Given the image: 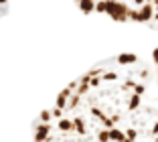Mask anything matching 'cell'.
Wrapping results in <instances>:
<instances>
[{
    "label": "cell",
    "mask_w": 158,
    "mask_h": 142,
    "mask_svg": "<svg viewBox=\"0 0 158 142\" xmlns=\"http://www.w3.org/2000/svg\"><path fill=\"white\" fill-rule=\"evenodd\" d=\"M156 85H158V77H156Z\"/></svg>",
    "instance_id": "cell-5"
},
{
    "label": "cell",
    "mask_w": 158,
    "mask_h": 142,
    "mask_svg": "<svg viewBox=\"0 0 158 142\" xmlns=\"http://www.w3.org/2000/svg\"><path fill=\"white\" fill-rule=\"evenodd\" d=\"M2 12H4V10H0V16H2Z\"/></svg>",
    "instance_id": "cell-4"
},
{
    "label": "cell",
    "mask_w": 158,
    "mask_h": 142,
    "mask_svg": "<svg viewBox=\"0 0 158 142\" xmlns=\"http://www.w3.org/2000/svg\"><path fill=\"white\" fill-rule=\"evenodd\" d=\"M150 132H152V134H158V118L150 124Z\"/></svg>",
    "instance_id": "cell-2"
},
{
    "label": "cell",
    "mask_w": 158,
    "mask_h": 142,
    "mask_svg": "<svg viewBox=\"0 0 158 142\" xmlns=\"http://www.w3.org/2000/svg\"><path fill=\"white\" fill-rule=\"evenodd\" d=\"M140 57L122 53L71 81L33 124V142H110L126 122L140 77Z\"/></svg>",
    "instance_id": "cell-1"
},
{
    "label": "cell",
    "mask_w": 158,
    "mask_h": 142,
    "mask_svg": "<svg viewBox=\"0 0 158 142\" xmlns=\"http://www.w3.org/2000/svg\"><path fill=\"white\" fill-rule=\"evenodd\" d=\"M152 61H154V65H158V47L152 51Z\"/></svg>",
    "instance_id": "cell-3"
}]
</instances>
